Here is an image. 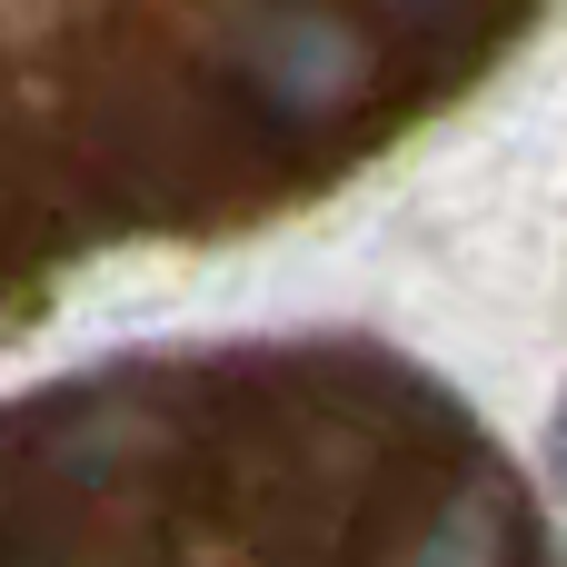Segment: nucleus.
Instances as JSON below:
<instances>
[{
  "instance_id": "f257e3e1",
  "label": "nucleus",
  "mask_w": 567,
  "mask_h": 567,
  "mask_svg": "<svg viewBox=\"0 0 567 567\" xmlns=\"http://www.w3.org/2000/svg\"><path fill=\"white\" fill-rule=\"evenodd\" d=\"M0 567H567L498 439L359 339L100 359L0 399Z\"/></svg>"
},
{
  "instance_id": "f03ea898",
  "label": "nucleus",
  "mask_w": 567,
  "mask_h": 567,
  "mask_svg": "<svg viewBox=\"0 0 567 567\" xmlns=\"http://www.w3.org/2000/svg\"><path fill=\"white\" fill-rule=\"evenodd\" d=\"M379 10H419V20H439V10H468V0H379Z\"/></svg>"
},
{
  "instance_id": "7ed1b4c3",
  "label": "nucleus",
  "mask_w": 567,
  "mask_h": 567,
  "mask_svg": "<svg viewBox=\"0 0 567 567\" xmlns=\"http://www.w3.org/2000/svg\"><path fill=\"white\" fill-rule=\"evenodd\" d=\"M558 468H567V399H558Z\"/></svg>"
}]
</instances>
